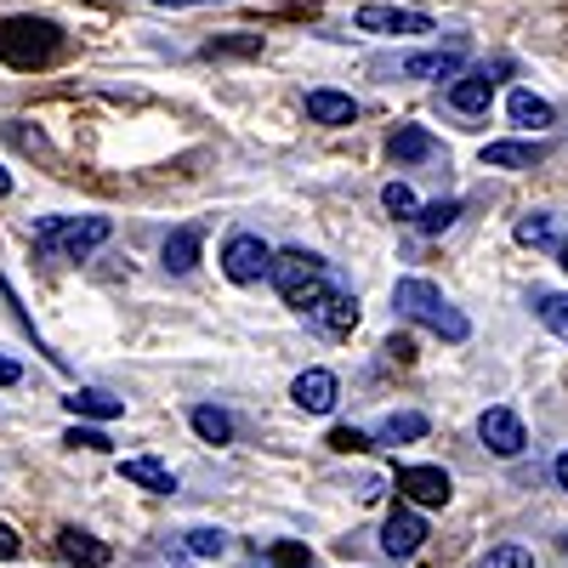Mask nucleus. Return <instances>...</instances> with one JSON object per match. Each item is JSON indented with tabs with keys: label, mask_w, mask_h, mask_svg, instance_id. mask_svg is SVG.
<instances>
[{
	"label": "nucleus",
	"mask_w": 568,
	"mask_h": 568,
	"mask_svg": "<svg viewBox=\"0 0 568 568\" xmlns=\"http://www.w3.org/2000/svg\"><path fill=\"white\" fill-rule=\"evenodd\" d=\"M546 160V142H489L484 149V165L495 171H535Z\"/></svg>",
	"instance_id": "nucleus-16"
},
{
	"label": "nucleus",
	"mask_w": 568,
	"mask_h": 568,
	"mask_svg": "<svg viewBox=\"0 0 568 568\" xmlns=\"http://www.w3.org/2000/svg\"><path fill=\"white\" fill-rule=\"evenodd\" d=\"M535 318L551 329L557 342H568V291H540L535 296Z\"/></svg>",
	"instance_id": "nucleus-24"
},
{
	"label": "nucleus",
	"mask_w": 568,
	"mask_h": 568,
	"mask_svg": "<svg viewBox=\"0 0 568 568\" xmlns=\"http://www.w3.org/2000/svg\"><path fill=\"white\" fill-rule=\"evenodd\" d=\"M0 194H12V171H0Z\"/></svg>",
	"instance_id": "nucleus-37"
},
{
	"label": "nucleus",
	"mask_w": 568,
	"mask_h": 568,
	"mask_svg": "<svg viewBox=\"0 0 568 568\" xmlns=\"http://www.w3.org/2000/svg\"><path fill=\"white\" fill-rule=\"evenodd\" d=\"M353 114H358V103L347 98V91H329V85L307 91V120H318V125H353Z\"/></svg>",
	"instance_id": "nucleus-18"
},
{
	"label": "nucleus",
	"mask_w": 568,
	"mask_h": 568,
	"mask_svg": "<svg viewBox=\"0 0 568 568\" xmlns=\"http://www.w3.org/2000/svg\"><path fill=\"white\" fill-rule=\"evenodd\" d=\"M63 444H74V449H114V444L98 433V426H74V433H69Z\"/></svg>",
	"instance_id": "nucleus-32"
},
{
	"label": "nucleus",
	"mask_w": 568,
	"mask_h": 568,
	"mask_svg": "<svg viewBox=\"0 0 568 568\" xmlns=\"http://www.w3.org/2000/svg\"><path fill=\"white\" fill-rule=\"evenodd\" d=\"M23 382V364L18 358H0V387H18Z\"/></svg>",
	"instance_id": "nucleus-34"
},
{
	"label": "nucleus",
	"mask_w": 568,
	"mask_h": 568,
	"mask_svg": "<svg viewBox=\"0 0 568 568\" xmlns=\"http://www.w3.org/2000/svg\"><path fill=\"white\" fill-rule=\"evenodd\" d=\"M222 273L233 284H256V278L273 273V251L256 240V233H233V240L222 245Z\"/></svg>",
	"instance_id": "nucleus-5"
},
{
	"label": "nucleus",
	"mask_w": 568,
	"mask_h": 568,
	"mask_svg": "<svg viewBox=\"0 0 568 568\" xmlns=\"http://www.w3.org/2000/svg\"><path fill=\"white\" fill-rule=\"evenodd\" d=\"M478 568H535V551H524V546H495Z\"/></svg>",
	"instance_id": "nucleus-30"
},
{
	"label": "nucleus",
	"mask_w": 568,
	"mask_h": 568,
	"mask_svg": "<svg viewBox=\"0 0 568 568\" xmlns=\"http://www.w3.org/2000/svg\"><path fill=\"white\" fill-rule=\"evenodd\" d=\"M63 404H69V415H80V420H120V415H125V398H114V393H103V387H80V393H69Z\"/></svg>",
	"instance_id": "nucleus-19"
},
{
	"label": "nucleus",
	"mask_w": 568,
	"mask_h": 568,
	"mask_svg": "<svg viewBox=\"0 0 568 568\" xmlns=\"http://www.w3.org/2000/svg\"><path fill=\"white\" fill-rule=\"evenodd\" d=\"M182 551H187V557H222V551H227V535H222V529H187V535H182Z\"/></svg>",
	"instance_id": "nucleus-28"
},
{
	"label": "nucleus",
	"mask_w": 568,
	"mask_h": 568,
	"mask_svg": "<svg viewBox=\"0 0 568 568\" xmlns=\"http://www.w3.org/2000/svg\"><path fill=\"white\" fill-rule=\"evenodd\" d=\"M251 52H262L256 34H216V40H205V58H251Z\"/></svg>",
	"instance_id": "nucleus-25"
},
{
	"label": "nucleus",
	"mask_w": 568,
	"mask_h": 568,
	"mask_svg": "<svg viewBox=\"0 0 568 568\" xmlns=\"http://www.w3.org/2000/svg\"><path fill=\"white\" fill-rule=\"evenodd\" d=\"M489 98H495V74H489V69H471V74H460V80L449 85V103H455L460 114H484Z\"/></svg>",
	"instance_id": "nucleus-14"
},
{
	"label": "nucleus",
	"mask_w": 568,
	"mask_h": 568,
	"mask_svg": "<svg viewBox=\"0 0 568 568\" xmlns=\"http://www.w3.org/2000/svg\"><path fill=\"white\" fill-rule=\"evenodd\" d=\"M398 495L415 500V506H449L455 484H449L444 466H404V471H398Z\"/></svg>",
	"instance_id": "nucleus-8"
},
{
	"label": "nucleus",
	"mask_w": 568,
	"mask_h": 568,
	"mask_svg": "<svg viewBox=\"0 0 568 568\" xmlns=\"http://www.w3.org/2000/svg\"><path fill=\"white\" fill-rule=\"evenodd\" d=\"M12 557H23V540L12 524H0V562H12Z\"/></svg>",
	"instance_id": "nucleus-33"
},
{
	"label": "nucleus",
	"mask_w": 568,
	"mask_h": 568,
	"mask_svg": "<svg viewBox=\"0 0 568 568\" xmlns=\"http://www.w3.org/2000/svg\"><path fill=\"white\" fill-rule=\"evenodd\" d=\"M460 63H466V45L455 40V45H444V52H415V58H404V74H409V80H455Z\"/></svg>",
	"instance_id": "nucleus-12"
},
{
	"label": "nucleus",
	"mask_w": 568,
	"mask_h": 568,
	"mask_svg": "<svg viewBox=\"0 0 568 568\" xmlns=\"http://www.w3.org/2000/svg\"><path fill=\"white\" fill-rule=\"evenodd\" d=\"M382 205H387L393 216H420V200L409 194L404 182H387V187H382Z\"/></svg>",
	"instance_id": "nucleus-29"
},
{
	"label": "nucleus",
	"mask_w": 568,
	"mask_h": 568,
	"mask_svg": "<svg viewBox=\"0 0 568 568\" xmlns=\"http://www.w3.org/2000/svg\"><path fill=\"white\" fill-rule=\"evenodd\" d=\"M551 240H557V227H551L546 211H529L524 222H517V245H535V251H540V245H551Z\"/></svg>",
	"instance_id": "nucleus-26"
},
{
	"label": "nucleus",
	"mask_w": 568,
	"mask_h": 568,
	"mask_svg": "<svg viewBox=\"0 0 568 568\" xmlns=\"http://www.w3.org/2000/svg\"><path fill=\"white\" fill-rule=\"evenodd\" d=\"M58 551H63L69 562H80V568H109V562H114L109 540L85 535V529H63V535H58Z\"/></svg>",
	"instance_id": "nucleus-15"
},
{
	"label": "nucleus",
	"mask_w": 568,
	"mask_h": 568,
	"mask_svg": "<svg viewBox=\"0 0 568 568\" xmlns=\"http://www.w3.org/2000/svg\"><path fill=\"white\" fill-rule=\"evenodd\" d=\"M187 420H194V433H200L205 444H227V438H233V420H227V409H216V404H194V409H187Z\"/></svg>",
	"instance_id": "nucleus-23"
},
{
	"label": "nucleus",
	"mask_w": 568,
	"mask_h": 568,
	"mask_svg": "<svg viewBox=\"0 0 568 568\" xmlns=\"http://www.w3.org/2000/svg\"><path fill=\"white\" fill-rule=\"evenodd\" d=\"M154 7H171L176 12V7H222V0H154Z\"/></svg>",
	"instance_id": "nucleus-35"
},
{
	"label": "nucleus",
	"mask_w": 568,
	"mask_h": 568,
	"mask_svg": "<svg viewBox=\"0 0 568 568\" xmlns=\"http://www.w3.org/2000/svg\"><path fill=\"white\" fill-rule=\"evenodd\" d=\"M307 324H318L324 336H347V329L358 324V302H353V291L347 284H336V291H329L313 313H307Z\"/></svg>",
	"instance_id": "nucleus-11"
},
{
	"label": "nucleus",
	"mask_w": 568,
	"mask_h": 568,
	"mask_svg": "<svg viewBox=\"0 0 568 568\" xmlns=\"http://www.w3.org/2000/svg\"><path fill=\"white\" fill-rule=\"evenodd\" d=\"M506 114H511V125H524V131H540V125H551L557 114H551V103L546 98H535V91H511L506 98Z\"/></svg>",
	"instance_id": "nucleus-21"
},
{
	"label": "nucleus",
	"mask_w": 568,
	"mask_h": 568,
	"mask_svg": "<svg viewBox=\"0 0 568 568\" xmlns=\"http://www.w3.org/2000/svg\"><path fill=\"white\" fill-rule=\"evenodd\" d=\"M291 398L307 415H329V409H336V398H342V382L329 369H302L296 382H291Z\"/></svg>",
	"instance_id": "nucleus-10"
},
{
	"label": "nucleus",
	"mask_w": 568,
	"mask_h": 568,
	"mask_svg": "<svg viewBox=\"0 0 568 568\" xmlns=\"http://www.w3.org/2000/svg\"><path fill=\"white\" fill-rule=\"evenodd\" d=\"M420 546H426V517H420L415 506H398V511L387 517V529H382V551L398 557V562H409Z\"/></svg>",
	"instance_id": "nucleus-9"
},
{
	"label": "nucleus",
	"mask_w": 568,
	"mask_h": 568,
	"mask_svg": "<svg viewBox=\"0 0 568 568\" xmlns=\"http://www.w3.org/2000/svg\"><path fill=\"white\" fill-rule=\"evenodd\" d=\"M58 45H63V34H58V23H45V18H7L0 23V58L18 63V69L45 63Z\"/></svg>",
	"instance_id": "nucleus-4"
},
{
	"label": "nucleus",
	"mask_w": 568,
	"mask_h": 568,
	"mask_svg": "<svg viewBox=\"0 0 568 568\" xmlns=\"http://www.w3.org/2000/svg\"><path fill=\"white\" fill-rule=\"evenodd\" d=\"M393 307H398L409 324H420V329H433V336H444V342H466V336H471L466 313L438 291L433 278H398V284H393Z\"/></svg>",
	"instance_id": "nucleus-1"
},
{
	"label": "nucleus",
	"mask_w": 568,
	"mask_h": 568,
	"mask_svg": "<svg viewBox=\"0 0 568 568\" xmlns=\"http://www.w3.org/2000/svg\"><path fill=\"white\" fill-rule=\"evenodd\" d=\"M120 478L136 484V489H149V495H171V489H176V471H171L165 460H154V455H131V460H120Z\"/></svg>",
	"instance_id": "nucleus-13"
},
{
	"label": "nucleus",
	"mask_w": 568,
	"mask_h": 568,
	"mask_svg": "<svg viewBox=\"0 0 568 568\" xmlns=\"http://www.w3.org/2000/svg\"><path fill=\"white\" fill-rule=\"evenodd\" d=\"M200 245H205L200 227H176L171 240H165V251H160L165 273H194V267H200Z\"/></svg>",
	"instance_id": "nucleus-20"
},
{
	"label": "nucleus",
	"mask_w": 568,
	"mask_h": 568,
	"mask_svg": "<svg viewBox=\"0 0 568 568\" xmlns=\"http://www.w3.org/2000/svg\"><path fill=\"white\" fill-rule=\"evenodd\" d=\"M557 484H562V495H568V449L557 455Z\"/></svg>",
	"instance_id": "nucleus-36"
},
{
	"label": "nucleus",
	"mask_w": 568,
	"mask_h": 568,
	"mask_svg": "<svg viewBox=\"0 0 568 568\" xmlns=\"http://www.w3.org/2000/svg\"><path fill=\"white\" fill-rule=\"evenodd\" d=\"M353 29L358 34H433V18L409 12V7H358Z\"/></svg>",
	"instance_id": "nucleus-7"
},
{
	"label": "nucleus",
	"mask_w": 568,
	"mask_h": 568,
	"mask_svg": "<svg viewBox=\"0 0 568 568\" xmlns=\"http://www.w3.org/2000/svg\"><path fill=\"white\" fill-rule=\"evenodd\" d=\"M387 154H393L398 165H420V160H433V154H438V136L426 131V125H398L393 142H387Z\"/></svg>",
	"instance_id": "nucleus-17"
},
{
	"label": "nucleus",
	"mask_w": 568,
	"mask_h": 568,
	"mask_svg": "<svg viewBox=\"0 0 568 568\" xmlns=\"http://www.w3.org/2000/svg\"><path fill=\"white\" fill-rule=\"evenodd\" d=\"M455 216H460V200H438V205H420L415 227L420 233H444V227H455Z\"/></svg>",
	"instance_id": "nucleus-27"
},
{
	"label": "nucleus",
	"mask_w": 568,
	"mask_h": 568,
	"mask_svg": "<svg viewBox=\"0 0 568 568\" xmlns=\"http://www.w3.org/2000/svg\"><path fill=\"white\" fill-rule=\"evenodd\" d=\"M114 222L109 216H40L34 222V251L58 262H85L98 245H109Z\"/></svg>",
	"instance_id": "nucleus-3"
},
{
	"label": "nucleus",
	"mask_w": 568,
	"mask_h": 568,
	"mask_svg": "<svg viewBox=\"0 0 568 568\" xmlns=\"http://www.w3.org/2000/svg\"><path fill=\"white\" fill-rule=\"evenodd\" d=\"M478 438H484L500 460H517V455L529 449L524 420H517V409H506V404H495V409H484V415H478Z\"/></svg>",
	"instance_id": "nucleus-6"
},
{
	"label": "nucleus",
	"mask_w": 568,
	"mask_h": 568,
	"mask_svg": "<svg viewBox=\"0 0 568 568\" xmlns=\"http://www.w3.org/2000/svg\"><path fill=\"white\" fill-rule=\"evenodd\" d=\"M562 551H568V535H562Z\"/></svg>",
	"instance_id": "nucleus-39"
},
{
	"label": "nucleus",
	"mask_w": 568,
	"mask_h": 568,
	"mask_svg": "<svg viewBox=\"0 0 568 568\" xmlns=\"http://www.w3.org/2000/svg\"><path fill=\"white\" fill-rule=\"evenodd\" d=\"M426 433H433V420L415 415V409H404V415H387L375 438H382V444H415V438H426Z\"/></svg>",
	"instance_id": "nucleus-22"
},
{
	"label": "nucleus",
	"mask_w": 568,
	"mask_h": 568,
	"mask_svg": "<svg viewBox=\"0 0 568 568\" xmlns=\"http://www.w3.org/2000/svg\"><path fill=\"white\" fill-rule=\"evenodd\" d=\"M267 278L278 284V296L291 302L296 313H313V307H318V302L342 284V273L329 267L324 256H313V251H278Z\"/></svg>",
	"instance_id": "nucleus-2"
},
{
	"label": "nucleus",
	"mask_w": 568,
	"mask_h": 568,
	"mask_svg": "<svg viewBox=\"0 0 568 568\" xmlns=\"http://www.w3.org/2000/svg\"><path fill=\"white\" fill-rule=\"evenodd\" d=\"M557 262H562V267H568V245H562V251H557Z\"/></svg>",
	"instance_id": "nucleus-38"
},
{
	"label": "nucleus",
	"mask_w": 568,
	"mask_h": 568,
	"mask_svg": "<svg viewBox=\"0 0 568 568\" xmlns=\"http://www.w3.org/2000/svg\"><path fill=\"white\" fill-rule=\"evenodd\" d=\"M329 449H336V455H358V449H369V438L358 433V426H336V433H329Z\"/></svg>",
	"instance_id": "nucleus-31"
}]
</instances>
